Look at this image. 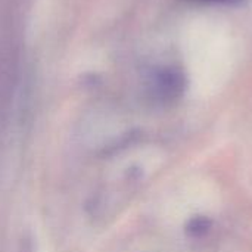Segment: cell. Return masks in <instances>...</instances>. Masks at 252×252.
Returning a JSON list of instances; mask_svg holds the SVG:
<instances>
[{
	"label": "cell",
	"mask_w": 252,
	"mask_h": 252,
	"mask_svg": "<svg viewBox=\"0 0 252 252\" xmlns=\"http://www.w3.org/2000/svg\"><path fill=\"white\" fill-rule=\"evenodd\" d=\"M148 94L152 100L168 105L182 97L186 89L185 72L174 65H161L148 77Z\"/></svg>",
	"instance_id": "6da1fadb"
},
{
	"label": "cell",
	"mask_w": 252,
	"mask_h": 252,
	"mask_svg": "<svg viewBox=\"0 0 252 252\" xmlns=\"http://www.w3.org/2000/svg\"><path fill=\"white\" fill-rule=\"evenodd\" d=\"M208 229H210V221L207 219H202V217L192 219L189 226H188V232L192 236H202L208 232Z\"/></svg>",
	"instance_id": "7a4b0ae2"
},
{
	"label": "cell",
	"mask_w": 252,
	"mask_h": 252,
	"mask_svg": "<svg viewBox=\"0 0 252 252\" xmlns=\"http://www.w3.org/2000/svg\"><path fill=\"white\" fill-rule=\"evenodd\" d=\"M192 1H198V3H216V4H232L236 3L239 0H192Z\"/></svg>",
	"instance_id": "3957f363"
}]
</instances>
